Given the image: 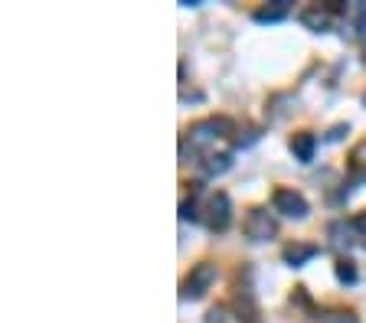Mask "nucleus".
Segmentation results:
<instances>
[{"instance_id": "4468645a", "label": "nucleus", "mask_w": 366, "mask_h": 323, "mask_svg": "<svg viewBox=\"0 0 366 323\" xmlns=\"http://www.w3.org/2000/svg\"><path fill=\"white\" fill-rule=\"evenodd\" d=\"M180 219H183V222H187V219L193 222V219H196V200H183V202H180Z\"/></svg>"}, {"instance_id": "6e6552de", "label": "nucleus", "mask_w": 366, "mask_h": 323, "mask_svg": "<svg viewBox=\"0 0 366 323\" xmlns=\"http://www.w3.org/2000/svg\"><path fill=\"white\" fill-rule=\"evenodd\" d=\"M314 150H317V138H314L311 131H298L295 138H291V154H295V160L311 163Z\"/></svg>"}, {"instance_id": "9b49d317", "label": "nucleus", "mask_w": 366, "mask_h": 323, "mask_svg": "<svg viewBox=\"0 0 366 323\" xmlns=\"http://www.w3.org/2000/svg\"><path fill=\"white\" fill-rule=\"evenodd\" d=\"M330 235H334V245L337 248H347L353 239H347V235H360L357 229H353V222H334L330 225Z\"/></svg>"}, {"instance_id": "f8f14e48", "label": "nucleus", "mask_w": 366, "mask_h": 323, "mask_svg": "<svg viewBox=\"0 0 366 323\" xmlns=\"http://www.w3.org/2000/svg\"><path fill=\"white\" fill-rule=\"evenodd\" d=\"M334 271H337V281H340V284H357V265L350 262V258H340V262L334 265Z\"/></svg>"}, {"instance_id": "7ed1b4c3", "label": "nucleus", "mask_w": 366, "mask_h": 323, "mask_svg": "<svg viewBox=\"0 0 366 323\" xmlns=\"http://www.w3.org/2000/svg\"><path fill=\"white\" fill-rule=\"evenodd\" d=\"M272 206L275 212L288 215V219H304V215L311 212V206H307V200H304L298 190H288V186H278L272 196Z\"/></svg>"}, {"instance_id": "a211bd4d", "label": "nucleus", "mask_w": 366, "mask_h": 323, "mask_svg": "<svg viewBox=\"0 0 366 323\" xmlns=\"http://www.w3.org/2000/svg\"><path fill=\"white\" fill-rule=\"evenodd\" d=\"M357 30H360V36L366 39V4L360 7V16H357Z\"/></svg>"}, {"instance_id": "f03ea898", "label": "nucleus", "mask_w": 366, "mask_h": 323, "mask_svg": "<svg viewBox=\"0 0 366 323\" xmlns=\"http://www.w3.org/2000/svg\"><path fill=\"white\" fill-rule=\"evenodd\" d=\"M213 284H216V265L200 262L187 277H183V284H180V297L183 300H200Z\"/></svg>"}, {"instance_id": "dca6fc26", "label": "nucleus", "mask_w": 366, "mask_h": 323, "mask_svg": "<svg viewBox=\"0 0 366 323\" xmlns=\"http://www.w3.org/2000/svg\"><path fill=\"white\" fill-rule=\"evenodd\" d=\"M350 222H353V229H357L360 235H366V209H363V212H357V215H353Z\"/></svg>"}, {"instance_id": "423d86ee", "label": "nucleus", "mask_w": 366, "mask_h": 323, "mask_svg": "<svg viewBox=\"0 0 366 323\" xmlns=\"http://www.w3.org/2000/svg\"><path fill=\"white\" fill-rule=\"evenodd\" d=\"M301 26L311 33H327L330 24H334V16H330V7H320V4H314V7H304L301 10Z\"/></svg>"}, {"instance_id": "f257e3e1", "label": "nucleus", "mask_w": 366, "mask_h": 323, "mask_svg": "<svg viewBox=\"0 0 366 323\" xmlns=\"http://www.w3.org/2000/svg\"><path fill=\"white\" fill-rule=\"evenodd\" d=\"M229 134H233V121L229 118H203V121L187 128L190 147H210L216 138H229Z\"/></svg>"}, {"instance_id": "1a4fd4ad", "label": "nucleus", "mask_w": 366, "mask_h": 323, "mask_svg": "<svg viewBox=\"0 0 366 323\" xmlns=\"http://www.w3.org/2000/svg\"><path fill=\"white\" fill-rule=\"evenodd\" d=\"M252 16H255V24H278L288 16V0H275V7H262Z\"/></svg>"}, {"instance_id": "2eb2a0df", "label": "nucleus", "mask_w": 366, "mask_h": 323, "mask_svg": "<svg viewBox=\"0 0 366 323\" xmlns=\"http://www.w3.org/2000/svg\"><path fill=\"white\" fill-rule=\"evenodd\" d=\"M258 138H262V134H258V128H252V131H245V138H235V147H249V144H255Z\"/></svg>"}, {"instance_id": "0eeeda50", "label": "nucleus", "mask_w": 366, "mask_h": 323, "mask_svg": "<svg viewBox=\"0 0 366 323\" xmlns=\"http://www.w3.org/2000/svg\"><path fill=\"white\" fill-rule=\"evenodd\" d=\"M317 252H320L317 245L295 242V245H285V252H281V262L288 265V268H304V265L311 262V258H317Z\"/></svg>"}, {"instance_id": "9d476101", "label": "nucleus", "mask_w": 366, "mask_h": 323, "mask_svg": "<svg viewBox=\"0 0 366 323\" xmlns=\"http://www.w3.org/2000/svg\"><path fill=\"white\" fill-rule=\"evenodd\" d=\"M229 167H233V154H210L203 160V173L206 177H223Z\"/></svg>"}, {"instance_id": "39448f33", "label": "nucleus", "mask_w": 366, "mask_h": 323, "mask_svg": "<svg viewBox=\"0 0 366 323\" xmlns=\"http://www.w3.org/2000/svg\"><path fill=\"white\" fill-rule=\"evenodd\" d=\"M275 232H278V222H275V215L268 209H252L249 219H245V239L252 242H268L275 239Z\"/></svg>"}, {"instance_id": "ddd939ff", "label": "nucleus", "mask_w": 366, "mask_h": 323, "mask_svg": "<svg viewBox=\"0 0 366 323\" xmlns=\"http://www.w3.org/2000/svg\"><path fill=\"white\" fill-rule=\"evenodd\" d=\"M320 323H360V317L357 314H327V317H320Z\"/></svg>"}, {"instance_id": "f3484780", "label": "nucleus", "mask_w": 366, "mask_h": 323, "mask_svg": "<svg viewBox=\"0 0 366 323\" xmlns=\"http://www.w3.org/2000/svg\"><path fill=\"white\" fill-rule=\"evenodd\" d=\"M343 134H350V128H347V124H334V128H330V134H327V140H340Z\"/></svg>"}, {"instance_id": "6ab92c4d", "label": "nucleus", "mask_w": 366, "mask_h": 323, "mask_svg": "<svg viewBox=\"0 0 366 323\" xmlns=\"http://www.w3.org/2000/svg\"><path fill=\"white\" fill-rule=\"evenodd\" d=\"M206 323H223V310H219V307H213L210 314H206Z\"/></svg>"}, {"instance_id": "aec40b11", "label": "nucleus", "mask_w": 366, "mask_h": 323, "mask_svg": "<svg viewBox=\"0 0 366 323\" xmlns=\"http://www.w3.org/2000/svg\"><path fill=\"white\" fill-rule=\"evenodd\" d=\"M363 101H366V95H363Z\"/></svg>"}, {"instance_id": "20e7f679", "label": "nucleus", "mask_w": 366, "mask_h": 323, "mask_svg": "<svg viewBox=\"0 0 366 323\" xmlns=\"http://www.w3.org/2000/svg\"><path fill=\"white\" fill-rule=\"evenodd\" d=\"M229 222H233V202H229V196L223 190L213 193L210 202H206V225H210L213 232H226Z\"/></svg>"}]
</instances>
